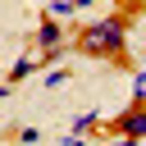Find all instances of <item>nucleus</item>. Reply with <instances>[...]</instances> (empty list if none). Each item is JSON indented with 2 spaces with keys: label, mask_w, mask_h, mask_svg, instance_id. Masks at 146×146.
Masks as SVG:
<instances>
[{
  "label": "nucleus",
  "mask_w": 146,
  "mask_h": 146,
  "mask_svg": "<svg viewBox=\"0 0 146 146\" xmlns=\"http://www.w3.org/2000/svg\"><path fill=\"white\" fill-rule=\"evenodd\" d=\"M64 59V46H55V50H41V64H59Z\"/></svg>",
  "instance_id": "nucleus-9"
},
{
  "label": "nucleus",
  "mask_w": 146,
  "mask_h": 146,
  "mask_svg": "<svg viewBox=\"0 0 146 146\" xmlns=\"http://www.w3.org/2000/svg\"><path fill=\"white\" fill-rule=\"evenodd\" d=\"M96 123H100V110H82V114L73 119V132H91Z\"/></svg>",
  "instance_id": "nucleus-5"
},
{
  "label": "nucleus",
  "mask_w": 146,
  "mask_h": 146,
  "mask_svg": "<svg viewBox=\"0 0 146 146\" xmlns=\"http://www.w3.org/2000/svg\"><path fill=\"white\" fill-rule=\"evenodd\" d=\"M132 100H146V68L132 73Z\"/></svg>",
  "instance_id": "nucleus-7"
},
{
  "label": "nucleus",
  "mask_w": 146,
  "mask_h": 146,
  "mask_svg": "<svg viewBox=\"0 0 146 146\" xmlns=\"http://www.w3.org/2000/svg\"><path fill=\"white\" fill-rule=\"evenodd\" d=\"M36 64H41V59H32V55H18V59H14V68H9V82L18 87L23 78H32V73H36Z\"/></svg>",
  "instance_id": "nucleus-4"
},
{
  "label": "nucleus",
  "mask_w": 146,
  "mask_h": 146,
  "mask_svg": "<svg viewBox=\"0 0 146 146\" xmlns=\"http://www.w3.org/2000/svg\"><path fill=\"white\" fill-rule=\"evenodd\" d=\"M18 141H23V146H36V141H41V128H18Z\"/></svg>",
  "instance_id": "nucleus-8"
},
{
  "label": "nucleus",
  "mask_w": 146,
  "mask_h": 146,
  "mask_svg": "<svg viewBox=\"0 0 146 146\" xmlns=\"http://www.w3.org/2000/svg\"><path fill=\"white\" fill-rule=\"evenodd\" d=\"M64 78H68V68H50V73H46V87H59Z\"/></svg>",
  "instance_id": "nucleus-10"
},
{
  "label": "nucleus",
  "mask_w": 146,
  "mask_h": 146,
  "mask_svg": "<svg viewBox=\"0 0 146 146\" xmlns=\"http://www.w3.org/2000/svg\"><path fill=\"white\" fill-rule=\"evenodd\" d=\"M73 9H78V0H50V18H73Z\"/></svg>",
  "instance_id": "nucleus-6"
},
{
  "label": "nucleus",
  "mask_w": 146,
  "mask_h": 146,
  "mask_svg": "<svg viewBox=\"0 0 146 146\" xmlns=\"http://www.w3.org/2000/svg\"><path fill=\"white\" fill-rule=\"evenodd\" d=\"M110 146H141V137H114Z\"/></svg>",
  "instance_id": "nucleus-12"
},
{
  "label": "nucleus",
  "mask_w": 146,
  "mask_h": 146,
  "mask_svg": "<svg viewBox=\"0 0 146 146\" xmlns=\"http://www.w3.org/2000/svg\"><path fill=\"white\" fill-rule=\"evenodd\" d=\"M36 46H41V50L64 46V27H59V18H50V14H46V18L36 23Z\"/></svg>",
  "instance_id": "nucleus-3"
},
{
  "label": "nucleus",
  "mask_w": 146,
  "mask_h": 146,
  "mask_svg": "<svg viewBox=\"0 0 146 146\" xmlns=\"http://www.w3.org/2000/svg\"><path fill=\"white\" fill-rule=\"evenodd\" d=\"M59 146H87V132H64V141Z\"/></svg>",
  "instance_id": "nucleus-11"
},
{
  "label": "nucleus",
  "mask_w": 146,
  "mask_h": 146,
  "mask_svg": "<svg viewBox=\"0 0 146 146\" xmlns=\"http://www.w3.org/2000/svg\"><path fill=\"white\" fill-rule=\"evenodd\" d=\"M73 46L87 59H123V50H128V18H119V14L96 18V23H87L73 36Z\"/></svg>",
  "instance_id": "nucleus-1"
},
{
  "label": "nucleus",
  "mask_w": 146,
  "mask_h": 146,
  "mask_svg": "<svg viewBox=\"0 0 146 146\" xmlns=\"http://www.w3.org/2000/svg\"><path fill=\"white\" fill-rule=\"evenodd\" d=\"M110 132L114 137H141L146 141V100H132L123 114H114L110 119Z\"/></svg>",
  "instance_id": "nucleus-2"
}]
</instances>
